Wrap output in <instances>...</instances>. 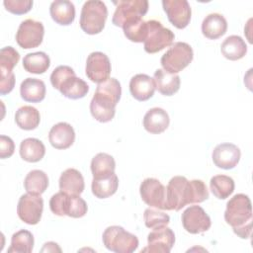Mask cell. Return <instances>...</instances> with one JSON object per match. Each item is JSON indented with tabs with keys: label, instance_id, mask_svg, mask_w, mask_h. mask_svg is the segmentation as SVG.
<instances>
[{
	"label": "cell",
	"instance_id": "6da1fadb",
	"mask_svg": "<svg viewBox=\"0 0 253 253\" xmlns=\"http://www.w3.org/2000/svg\"><path fill=\"white\" fill-rule=\"evenodd\" d=\"M209 199L207 185L202 180L189 181L184 176H174L166 187V211H180L186 205L199 204Z\"/></svg>",
	"mask_w": 253,
	"mask_h": 253
},
{
	"label": "cell",
	"instance_id": "7a4b0ae2",
	"mask_svg": "<svg viewBox=\"0 0 253 253\" xmlns=\"http://www.w3.org/2000/svg\"><path fill=\"white\" fill-rule=\"evenodd\" d=\"M122 95L121 83L116 78H109L97 85L90 102V113L100 123H108L116 114V106Z\"/></svg>",
	"mask_w": 253,
	"mask_h": 253
},
{
	"label": "cell",
	"instance_id": "3957f363",
	"mask_svg": "<svg viewBox=\"0 0 253 253\" xmlns=\"http://www.w3.org/2000/svg\"><path fill=\"white\" fill-rule=\"evenodd\" d=\"M224 220L233 232L242 239H247L252 231V205L245 194L234 195L226 204Z\"/></svg>",
	"mask_w": 253,
	"mask_h": 253
},
{
	"label": "cell",
	"instance_id": "277c9868",
	"mask_svg": "<svg viewBox=\"0 0 253 253\" xmlns=\"http://www.w3.org/2000/svg\"><path fill=\"white\" fill-rule=\"evenodd\" d=\"M108 18L106 4L100 0H88L81 9L80 28L88 35H96L103 31Z\"/></svg>",
	"mask_w": 253,
	"mask_h": 253
},
{
	"label": "cell",
	"instance_id": "5b68a950",
	"mask_svg": "<svg viewBox=\"0 0 253 253\" xmlns=\"http://www.w3.org/2000/svg\"><path fill=\"white\" fill-rule=\"evenodd\" d=\"M50 211L59 216L67 215L79 218L87 213L88 206L78 195H68L62 191L54 194L49 200Z\"/></svg>",
	"mask_w": 253,
	"mask_h": 253
},
{
	"label": "cell",
	"instance_id": "8992f818",
	"mask_svg": "<svg viewBox=\"0 0 253 253\" xmlns=\"http://www.w3.org/2000/svg\"><path fill=\"white\" fill-rule=\"evenodd\" d=\"M105 247L116 253H132L138 247V238L120 225H112L102 235Z\"/></svg>",
	"mask_w": 253,
	"mask_h": 253
},
{
	"label": "cell",
	"instance_id": "52a82bcc",
	"mask_svg": "<svg viewBox=\"0 0 253 253\" xmlns=\"http://www.w3.org/2000/svg\"><path fill=\"white\" fill-rule=\"evenodd\" d=\"M194 52L191 45L184 42H174L161 56L160 63L163 69L176 74L186 68L193 60Z\"/></svg>",
	"mask_w": 253,
	"mask_h": 253
},
{
	"label": "cell",
	"instance_id": "ba28073f",
	"mask_svg": "<svg viewBox=\"0 0 253 253\" xmlns=\"http://www.w3.org/2000/svg\"><path fill=\"white\" fill-rule=\"evenodd\" d=\"M116 10L112 23L117 27H124L126 24L138 21L148 11L147 0H119L113 2Z\"/></svg>",
	"mask_w": 253,
	"mask_h": 253
},
{
	"label": "cell",
	"instance_id": "9c48e42d",
	"mask_svg": "<svg viewBox=\"0 0 253 253\" xmlns=\"http://www.w3.org/2000/svg\"><path fill=\"white\" fill-rule=\"evenodd\" d=\"M148 33L144 41V50L147 53H156L165 47L171 46L175 39L174 33L165 27L159 21H147Z\"/></svg>",
	"mask_w": 253,
	"mask_h": 253
},
{
	"label": "cell",
	"instance_id": "30bf717a",
	"mask_svg": "<svg viewBox=\"0 0 253 253\" xmlns=\"http://www.w3.org/2000/svg\"><path fill=\"white\" fill-rule=\"evenodd\" d=\"M43 211V200L41 195L27 193L22 195L17 206L19 218L27 224L35 225L40 222Z\"/></svg>",
	"mask_w": 253,
	"mask_h": 253
},
{
	"label": "cell",
	"instance_id": "8fae6325",
	"mask_svg": "<svg viewBox=\"0 0 253 253\" xmlns=\"http://www.w3.org/2000/svg\"><path fill=\"white\" fill-rule=\"evenodd\" d=\"M44 28L42 22L27 19L23 21L16 33L17 43L25 49L39 46L43 40Z\"/></svg>",
	"mask_w": 253,
	"mask_h": 253
},
{
	"label": "cell",
	"instance_id": "7c38bea8",
	"mask_svg": "<svg viewBox=\"0 0 253 253\" xmlns=\"http://www.w3.org/2000/svg\"><path fill=\"white\" fill-rule=\"evenodd\" d=\"M181 220L184 229L191 234L203 233L211 228V220L205 210L200 206H190L182 215Z\"/></svg>",
	"mask_w": 253,
	"mask_h": 253
},
{
	"label": "cell",
	"instance_id": "4fadbf2b",
	"mask_svg": "<svg viewBox=\"0 0 253 253\" xmlns=\"http://www.w3.org/2000/svg\"><path fill=\"white\" fill-rule=\"evenodd\" d=\"M142 201L149 207L166 210V187L155 178L144 179L139 187Z\"/></svg>",
	"mask_w": 253,
	"mask_h": 253
},
{
	"label": "cell",
	"instance_id": "5bb4252c",
	"mask_svg": "<svg viewBox=\"0 0 253 253\" xmlns=\"http://www.w3.org/2000/svg\"><path fill=\"white\" fill-rule=\"evenodd\" d=\"M111 61L105 53L101 51L91 52L86 60V76L95 83L105 82L110 78Z\"/></svg>",
	"mask_w": 253,
	"mask_h": 253
},
{
	"label": "cell",
	"instance_id": "9a60e30c",
	"mask_svg": "<svg viewBox=\"0 0 253 253\" xmlns=\"http://www.w3.org/2000/svg\"><path fill=\"white\" fill-rule=\"evenodd\" d=\"M162 6L169 22L174 27L184 29L189 25L192 10L187 0H163Z\"/></svg>",
	"mask_w": 253,
	"mask_h": 253
},
{
	"label": "cell",
	"instance_id": "2e32d148",
	"mask_svg": "<svg viewBox=\"0 0 253 253\" xmlns=\"http://www.w3.org/2000/svg\"><path fill=\"white\" fill-rule=\"evenodd\" d=\"M175 243L174 231L167 226L154 228L147 236V247L141 252L169 253Z\"/></svg>",
	"mask_w": 253,
	"mask_h": 253
},
{
	"label": "cell",
	"instance_id": "e0dca14e",
	"mask_svg": "<svg viewBox=\"0 0 253 253\" xmlns=\"http://www.w3.org/2000/svg\"><path fill=\"white\" fill-rule=\"evenodd\" d=\"M241 157L239 147L233 143L224 142L217 144L211 153L213 164L221 169L229 170L234 168Z\"/></svg>",
	"mask_w": 253,
	"mask_h": 253
},
{
	"label": "cell",
	"instance_id": "ac0fdd59",
	"mask_svg": "<svg viewBox=\"0 0 253 253\" xmlns=\"http://www.w3.org/2000/svg\"><path fill=\"white\" fill-rule=\"evenodd\" d=\"M48 140L51 146L56 149H67L75 140L74 128L68 123L60 122L50 128Z\"/></svg>",
	"mask_w": 253,
	"mask_h": 253
},
{
	"label": "cell",
	"instance_id": "d6986e66",
	"mask_svg": "<svg viewBox=\"0 0 253 253\" xmlns=\"http://www.w3.org/2000/svg\"><path fill=\"white\" fill-rule=\"evenodd\" d=\"M155 91L153 78L147 74H136L129 81V92L131 96L140 102L149 100Z\"/></svg>",
	"mask_w": 253,
	"mask_h": 253
},
{
	"label": "cell",
	"instance_id": "ffe728a7",
	"mask_svg": "<svg viewBox=\"0 0 253 253\" xmlns=\"http://www.w3.org/2000/svg\"><path fill=\"white\" fill-rule=\"evenodd\" d=\"M170 119L168 113L162 108H152L143 117V126L146 131L159 134L169 126Z\"/></svg>",
	"mask_w": 253,
	"mask_h": 253
},
{
	"label": "cell",
	"instance_id": "44dd1931",
	"mask_svg": "<svg viewBox=\"0 0 253 253\" xmlns=\"http://www.w3.org/2000/svg\"><path fill=\"white\" fill-rule=\"evenodd\" d=\"M58 184L60 191L68 195L80 196L85 188L84 178L75 168H68L63 171L59 177Z\"/></svg>",
	"mask_w": 253,
	"mask_h": 253
},
{
	"label": "cell",
	"instance_id": "7402d4cb",
	"mask_svg": "<svg viewBox=\"0 0 253 253\" xmlns=\"http://www.w3.org/2000/svg\"><path fill=\"white\" fill-rule=\"evenodd\" d=\"M153 80L155 89L164 96H172L180 89V76L178 74L169 73L164 69H157L154 72Z\"/></svg>",
	"mask_w": 253,
	"mask_h": 253
},
{
	"label": "cell",
	"instance_id": "603a6c76",
	"mask_svg": "<svg viewBox=\"0 0 253 253\" xmlns=\"http://www.w3.org/2000/svg\"><path fill=\"white\" fill-rule=\"evenodd\" d=\"M58 91L66 98L77 100L85 97L89 91L88 84L75 75V72L68 75L60 84Z\"/></svg>",
	"mask_w": 253,
	"mask_h": 253
},
{
	"label": "cell",
	"instance_id": "cb8c5ba5",
	"mask_svg": "<svg viewBox=\"0 0 253 253\" xmlns=\"http://www.w3.org/2000/svg\"><path fill=\"white\" fill-rule=\"evenodd\" d=\"M227 31L225 18L218 13H211L205 17L202 23V33L209 40H216Z\"/></svg>",
	"mask_w": 253,
	"mask_h": 253
},
{
	"label": "cell",
	"instance_id": "d4e9b609",
	"mask_svg": "<svg viewBox=\"0 0 253 253\" xmlns=\"http://www.w3.org/2000/svg\"><path fill=\"white\" fill-rule=\"evenodd\" d=\"M52 20L61 26L70 25L75 19V7L71 1L55 0L49 6Z\"/></svg>",
	"mask_w": 253,
	"mask_h": 253
},
{
	"label": "cell",
	"instance_id": "484cf974",
	"mask_svg": "<svg viewBox=\"0 0 253 253\" xmlns=\"http://www.w3.org/2000/svg\"><path fill=\"white\" fill-rule=\"evenodd\" d=\"M45 84L37 78H26L20 85V94L24 101L40 103L45 97Z\"/></svg>",
	"mask_w": 253,
	"mask_h": 253
},
{
	"label": "cell",
	"instance_id": "4316f807",
	"mask_svg": "<svg viewBox=\"0 0 253 253\" xmlns=\"http://www.w3.org/2000/svg\"><path fill=\"white\" fill-rule=\"evenodd\" d=\"M222 55L229 60H238L247 53V45L244 40L236 35L227 37L220 45Z\"/></svg>",
	"mask_w": 253,
	"mask_h": 253
},
{
	"label": "cell",
	"instance_id": "83f0119b",
	"mask_svg": "<svg viewBox=\"0 0 253 253\" xmlns=\"http://www.w3.org/2000/svg\"><path fill=\"white\" fill-rule=\"evenodd\" d=\"M19 151L23 160L35 163L43 158L45 154V146L40 139L28 137L22 140Z\"/></svg>",
	"mask_w": 253,
	"mask_h": 253
},
{
	"label": "cell",
	"instance_id": "f1b7e54d",
	"mask_svg": "<svg viewBox=\"0 0 253 253\" xmlns=\"http://www.w3.org/2000/svg\"><path fill=\"white\" fill-rule=\"evenodd\" d=\"M90 167L93 178L100 179L115 173L116 162L112 155L105 152H100L92 158Z\"/></svg>",
	"mask_w": 253,
	"mask_h": 253
},
{
	"label": "cell",
	"instance_id": "f546056e",
	"mask_svg": "<svg viewBox=\"0 0 253 253\" xmlns=\"http://www.w3.org/2000/svg\"><path fill=\"white\" fill-rule=\"evenodd\" d=\"M119 187V178L113 173L112 175L100 179L93 178L92 180V193L98 199H107L113 196Z\"/></svg>",
	"mask_w": 253,
	"mask_h": 253
},
{
	"label": "cell",
	"instance_id": "4dcf8cb0",
	"mask_svg": "<svg viewBox=\"0 0 253 253\" xmlns=\"http://www.w3.org/2000/svg\"><path fill=\"white\" fill-rule=\"evenodd\" d=\"M17 126L24 130H32L38 127L41 122L40 112L32 106L20 107L15 114Z\"/></svg>",
	"mask_w": 253,
	"mask_h": 253
},
{
	"label": "cell",
	"instance_id": "1f68e13d",
	"mask_svg": "<svg viewBox=\"0 0 253 253\" xmlns=\"http://www.w3.org/2000/svg\"><path fill=\"white\" fill-rule=\"evenodd\" d=\"M50 66L49 56L43 51L31 52L24 56L23 67L26 71L34 74H42Z\"/></svg>",
	"mask_w": 253,
	"mask_h": 253
},
{
	"label": "cell",
	"instance_id": "d6a6232c",
	"mask_svg": "<svg viewBox=\"0 0 253 253\" xmlns=\"http://www.w3.org/2000/svg\"><path fill=\"white\" fill-rule=\"evenodd\" d=\"M24 187L27 193L42 195L48 187V177L42 170H32L24 180Z\"/></svg>",
	"mask_w": 253,
	"mask_h": 253
},
{
	"label": "cell",
	"instance_id": "836d02e7",
	"mask_svg": "<svg viewBox=\"0 0 253 253\" xmlns=\"http://www.w3.org/2000/svg\"><path fill=\"white\" fill-rule=\"evenodd\" d=\"M210 188L215 198L224 200L233 193L235 184L233 179L227 175H215L211 178Z\"/></svg>",
	"mask_w": 253,
	"mask_h": 253
},
{
	"label": "cell",
	"instance_id": "e575fe53",
	"mask_svg": "<svg viewBox=\"0 0 253 253\" xmlns=\"http://www.w3.org/2000/svg\"><path fill=\"white\" fill-rule=\"evenodd\" d=\"M34 235L26 229L15 232L11 237L8 253H31L34 248Z\"/></svg>",
	"mask_w": 253,
	"mask_h": 253
},
{
	"label": "cell",
	"instance_id": "d590c367",
	"mask_svg": "<svg viewBox=\"0 0 253 253\" xmlns=\"http://www.w3.org/2000/svg\"><path fill=\"white\" fill-rule=\"evenodd\" d=\"M124 34L127 40L133 42H144L147 33H148V26L147 21H143L142 19L126 24L123 27Z\"/></svg>",
	"mask_w": 253,
	"mask_h": 253
},
{
	"label": "cell",
	"instance_id": "8d00e7d4",
	"mask_svg": "<svg viewBox=\"0 0 253 253\" xmlns=\"http://www.w3.org/2000/svg\"><path fill=\"white\" fill-rule=\"evenodd\" d=\"M144 224L150 229L166 226L170 222V216L158 209L148 208L143 213Z\"/></svg>",
	"mask_w": 253,
	"mask_h": 253
},
{
	"label": "cell",
	"instance_id": "74e56055",
	"mask_svg": "<svg viewBox=\"0 0 253 253\" xmlns=\"http://www.w3.org/2000/svg\"><path fill=\"white\" fill-rule=\"evenodd\" d=\"M20 59L19 52L13 46H5L0 50V69L12 71Z\"/></svg>",
	"mask_w": 253,
	"mask_h": 253
},
{
	"label": "cell",
	"instance_id": "f35d334b",
	"mask_svg": "<svg viewBox=\"0 0 253 253\" xmlns=\"http://www.w3.org/2000/svg\"><path fill=\"white\" fill-rule=\"evenodd\" d=\"M32 0H4L5 9L13 14L22 15L28 13L33 7Z\"/></svg>",
	"mask_w": 253,
	"mask_h": 253
},
{
	"label": "cell",
	"instance_id": "ab89813d",
	"mask_svg": "<svg viewBox=\"0 0 253 253\" xmlns=\"http://www.w3.org/2000/svg\"><path fill=\"white\" fill-rule=\"evenodd\" d=\"M72 73H74V70L67 65H59L54 68L50 74V83L52 87L58 90L61 82Z\"/></svg>",
	"mask_w": 253,
	"mask_h": 253
},
{
	"label": "cell",
	"instance_id": "60d3db41",
	"mask_svg": "<svg viewBox=\"0 0 253 253\" xmlns=\"http://www.w3.org/2000/svg\"><path fill=\"white\" fill-rule=\"evenodd\" d=\"M15 86V75L13 71L0 69V94L10 93Z\"/></svg>",
	"mask_w": 253,
	"mask_h": 253
},
{
	"label": "cell",
	"instance_id": "b9f144b4",
	"mask_svg": "<svg viewBox=\"0 0 253 253\" xmlns=\"http://www.w3.org/2000/svg\"><path fill=\"white\" fill-rule=\"evenodd\" d=\"M15 143L13 139L6 135H0V158L5 159L13 155Z\"/></svg>",
	"mask_w": 253,
	"mask_h": 253
}]
</instances>
